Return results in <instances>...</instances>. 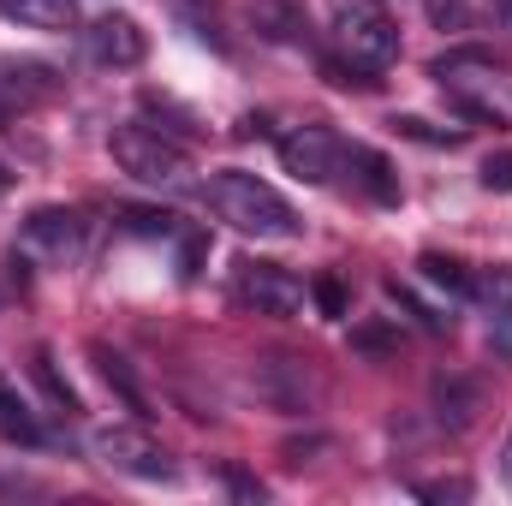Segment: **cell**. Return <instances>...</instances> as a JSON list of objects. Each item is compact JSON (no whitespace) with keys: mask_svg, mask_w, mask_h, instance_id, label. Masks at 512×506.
Listing matches in <instances>:
<instances>
[{"mask_svg":"<svg viewBox=\"0 0 512 506\" xmlns=\"http://www.w3.org/2000/svg\"><path fill=\"white\" fill-rule=\"evenodd\" d=\"M203 203H209L233 233H245V239H298V233H304V227H298V209H292L268 179L239 173V167L209 173Z\"/></svg>","mask_w":512,"mask_h":506,"instance_id":"obj_1","label":"cell"},{"mask_svg":"<svg viewBox=\"0 0 512 506\" xmlns=\"http://www.w3.org/2000/svg\"><path fill=\"white\" fill-rule=\"evenodd\" d=\"M334 42L358 72H382L399 60V24L382 0H334Z\"/></svg>","mask_w":512,"mask_h":506,"instance_id":"obj_2","label":"cell"},{"mask_svg":"<svg viewBox=\"0 0 512 506\" xmlns=\"http://www.w3.org/2000/svg\"><path fill=\"white\" fill-rule=\"evenodd\" d=\"M108 155H114V167L131 173V179H143V185H179L185 179V149L173 143V137H161L155 126H143V120H126V126H114L108 137Z\"/></svg>","mask_w":512,"mask_h":506,"instance_id":"obj_3","label":"cell"},{"mask_svg":"<svg viewBox=\"0 0 512 506\" xmlns=\"http://www.w3.org/2000/svg\"><path fill=\"white\" fill-rule=\"evenodd\" d=\"M90 453H96L108 471L137 477V483H173V477H179L173 453H167V447H161L149 429H137V423H108V429H96Z\"/></svg>","mask_w":512,"mask_h":506,"instance_id":"obj_4","label":"cell"},{"mask_svg":"<svg viewBox=\"0 0 512 506\" xmlns=\"http://www.w3.org/2000/svg\"><path fill=\"white\" fill-rule=\"evenodd\" d=\"M251 387H256L262 405H274V411H286V417H298V411H310V405L322 399V376H316L304 358H262Z\"/></svg>","mask_w":512,"mask_h":506,"instance_id":"obj_5","label":"cell"},{"mask_svg":"<svg viewBox=\"0 0 512 506\" xmlns=\"http://www.w3.org/2000/svg\"><path fill=\"white\" fill-rule=\"evenodd\" d=\"M233 292H239V304H251L256 316H298L304 298H310V286L298 274L274 268V262H239Z\"/></svg>","mask_w":512,"mask_h":506,"instance_id":"obj_6","label":"cell"},{"mask_svg":"<svg viewBox=\"0 0 512 506\" xmlns=\"http://www.w3.org/2000/svg\"><path fill=\"white\" fill-rule=\"evenodd\" d=\"M280 161H286L292 179H304V185H328V179L346 167V143H340L328 126H298V131L280 137Z\"/></svg>","mask_w":512,"mask_h":506,"instance_id":"obj_7","label":"cell"},{"mask_svg":"<svg viewBox=\"0 0 512 506\" xmlns=\"http://www.w3.org/2000/svg\"><path fill=\"white\" fill-rule=\"evenodd\" d=\"M84 251V221L72 209H36L18 233V256H36V262H78Z\"/></svg>","mask_w":512,"mask_h":506,"instance_id":"obj_8","label":"cell"},{"mask_svg":"<svg viewBox=\"0 0 512 506\" xmlns=\"http://www.w3.org/2000/svg\"><path fill=\"white\" fill-rule=\"evenodd\" d=\"M84 48H90V60L96 66H143V54H149V36H143V24L131 18V12H102L90 30H84Z\"/></svg>","mask_w":512,"mask_h":506,"instance_id":"obj_9","label":"cell"},{"mask_svg":"<svg viewBox=\"0 0 512 506\" xmlns=\"http://www.w3.org/2000/svg\"><path fill=\"white\" fill-rule=\"evenodd\" d=\"M477 304H483V316H489V352L512 364V268H489V274H477V292H471Z\"/></svg>","mask_w":512,"mask_h":506,"instance_id":"obj_10","label":"cell"},{"mask_svg":"<svg viewBox=\"0 0 512 506\" xmlns=\"http://www.w3.org/2000/svg\"><path fill=\"white\" fill-rule=\"evenodd\" d=\"M48 96H60L54 66H42V60H0V102L6 108H36Z\"/></svg>","mask_w":512,"mask_h":506,"instance_id":"obj_11","label":"cell"},{"mask_svg":"<svg viewBox=\"0 0 512 506\" xmlns=\"http://www.w3.org/2000/svg\"><path fill=\"white\" fill-rule=\"evenodd\" d=\"M0 18H12L24 30H72L78 0H0Z\"/></svg>","mask_w":512,"mask_h":506,"instance_id":"obj_12","label":"cell"},{"mask_svg":"<svg viewBox=\"0 0 512 506\" xmlns=\"http://www.w3.org/2000/svg\"><path fill=\"white\" fill-rule=\"evenodd\" d=\"M346 167H352V179H358L376 203H399V173L387 167V155L364 149V143H346Z\"/></svg>","mask_w":512,"mask_h":506,"instance_id":"obj_13","label":"cell"},{"mask_svg":"<svg viewBox=\"0 0 512 506\" xmlns=\"http://www.w3.org/2000/svg\"><path fill=\"white\" fill-rule=\"evenodd\" d=\"M417 268H423V280H429V286H441V292H453V298H471V292H477V274H471L459 256L423 251V256H417Z\"/></svg>","mask_w":512,"mask_h":506,"instance_id":"obj_14","label":"cell"},{"mask_svg":"<svg viewBox=\"0 0 512 506\" xmlns=\"http://www.w3.org/2000/svg\"><path fill=\"white\" fill-rule=\"evenodd\" d=\"M471 411H477V387H471V381H459V376L435 381V417H441L447 429H465Z\"/></svg>","mask_w":512,"mask_h":506,"instance_id":"obj_15","label":"cell"},{"mask_svg":"<svg viewBox=\"0 0 512 506\" xmlns=\"http://www.w3.org/2000/svg\"><path fill=\"white\" fill-rule=\"evenodd\" d=\"M0 441H12V447H36V441H42V423H36L30 405H24L18 393H6V387H0Z\"/></svg>","mask_w":512,"mask_h":506,"instance_id":"obj_16","label":"cell"},{"mask_svg":"<svg viewBox=\"0 0 512 506\" xmlns=\"http://www.w3.org/2000/svg\"><path fill=\"white\" fill-rule=\"evenodd\" d=\"M251 18L268 42H298V36H304V18H298L286 0H251Z\"/></svg>","mask_w":512,"mask_h":506,"instance_id":"obj_17","label":"cell"},{"mask_svg":"<svg viewBox=\"0 0 512 506\" xmlns=\"http://www.w3.org/2000/svg\"><path fill=\"white\" fill-rule=\"evenodd\" d=\"M387 126L399 131V137H411V143H429V149H459L465 143V126H429L417 114H393Z\"/></svg>","mask_w":512,"mask_h":506,"instance_id":"obj_18","label":"cell"},{"mask_svg":"<svg viewBox=\"0 0 512 506\" xmlns=\"http://www.w3.org/2000/svg\"><path fill=\"white\" fill-rule=\"evenodd\" d=\"M120 227L137 239H179V215L167 209H120Z\"/></svg>","mask_w":512,"mask_h":506,"instance_id":"obj_19","label":"cell"},{"mask_svg":"<svg viewBox=\"0 0 512 506\" xmlns=\"http://www.w3.org/2000/svg\"><path fill=\"white\" fill-rule=\"evenodd\" d=\"M96 370H102V381H108V387H120V393H126V405H131V411H143V393H137L131 370L120 364V358H114V352H102V346H96Z\"/></svg>","mask_w":512,"mask_h":506,"instance_id":"obj_20","label":"cell"},{"mask_svg":"<svg viewBox=\"0 0 512 506\" xmlns=\"http://www.w3.org/2000/svg\"><path fill=\"white\" fill-rule=\"evenodd\" d=\"M30 370H36V381H42V393H48V399H54V405H60L66 417L78 411V399H72V387H66L60 376H54V358H48V352H36V364H30Z\"/></svg>","mask_w":512,"mask_h":506,"instance_id":"obj_21","label":"cell"},{"mask_svg":"<svg viewBox=\"0 0 512 506\" xmlns=\"http://www.w3.org/2000/svg\"><path fill=\"white\" fill-rule=\"evenodd\" d=\"M429 18L441 30H465L471 24V0H429Z\"/></svg>","mask_w":512,"mask_h":506,"instance_id":"obj_22","label":"cell"},{"mask_svg":"<svg viewBox=\"0 0 512 506\" xmlns=\"http://www.w3.org/2000/svg\"><path fill=\"white\" fill-rule=\"evenodd\" d=\"M310 298L322 304V316H346V286H340V280H316Z\"/></svg>","mask_w":512,"mask_h":506,"instance_id":"obj_23","label":"cell"},{"mask_svg":"<svg viewBox=\"0 0 512 506\" xmlns=\"http://www.w3.org/2000/svg\"><path fill=\"white\" fill-rule=\"evenodd\" d=\"M423 501H471V483L465 477H447V483H417Z\"/></svg>","mask_w":512,"mask_h":506,"instance_id":"obj_24","label":"cell"},{"mask_svg":"<svg viewBox=\"0 0 512 506\" xmlns=\"http://www.w3.org/2000/svg\"><path fill=\"white\" fill-rule=\"evenodd\" d=\"M483 185H489V191H512V149L483 161Z\"/></svg>","mask_w":512,"mask_h":506,"instance_id":"obj_25","label":"cell"},{"mask_svg":"<svg viewBox=\"0 0 512 506\" xmlns=\"http://www.w3.org/2000/svg\"><path fill=\"white\" fill-rule=\"evenodd\" d=\"M352 346H358V352H393L399 334H387V328H352Z\"/></svg>","mask_w":512,"mask_h":506,"instance_id":"obj_26","label":"cell"},{"mask_svg":"<svg viewBox=\"0 0 512 506\" xmlns=\"http://www.w3.org/2000/svg\"><path fill=\"white\" fill-rule=\"evenodd\" d=\"M179 239H185V245H179V274L191 280V274H197V262H203V233H185V227H179Z\"/></svg>","mask_w":512,"mask_h":506,"instance_id":"obj_27","label":"cell"},{"mask_svg":"<svg viewBox=\"0 0 512 506\" xmlns=\"http://www.w3.org/2000/svg\"><path fill=\"white\" fill-rule=\"evenodd\" d=\"M227 489H233V495H239V501H262V483H256L251 471H239V465H233V471H227Z\"/></svg>","mask_w":512,"mask_h":506,"instance_id":"obj_28","label":"cell"},{"mask_svg":"<svg viewBox=\"0 0 512 506\" xmlns=\"http://www.w3.org/2000/svg\"><path fill=\"white\" fill-rule=\"evenodd\" d=\"M501 483L512 489V435H507V447H501Z\"/></svg>","mask_w":512,"mask_h":506,"instance_id":"obj_29","label":"cell"},{"mask_svg":"<svg viewBox=\"0 0 512 506\" xmlns=\"http://www.w3.org/2000/svg\"><path fill=\"white\" fill-rule=\"evenodd\" d=\"M495 6H501V24L512 30V0H495Z\"/></svg>","mask_w":512,"mask_h":506,"instance_id":"obj_30","label":"cell"},{"mask_svg":"<svg viewBox=\"0 0 512 506\" xmlns=\"http://www.w3.org/2000/svg\"><path fill=\"white\" fill-rule=\"evenodd\" d=\"M6 185H12V173H6V161H0V191H6Z\"/></svg>","mask_w":512,"mask_h":506,"instance_id":"obj_31","label":"cell"},{"mask_svg":"<svg viewBox=\"0 0 512 506\" xmlns=\"http://www.w3.org/2000/svg\"><path fill=\"white\" fill-rule=\"evenodd\" d=\"M0 114H6V102H0Z\"/></svg>","mask_w":512,"mask_h":506,"instance_id":"obj_32","label":"cell"}]
</instances>
